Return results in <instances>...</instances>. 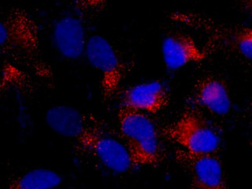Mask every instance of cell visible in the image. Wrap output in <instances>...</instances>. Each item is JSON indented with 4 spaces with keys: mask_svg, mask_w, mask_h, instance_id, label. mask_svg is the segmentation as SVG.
Wrapping results in <instances>:
<instances>
[{
    "mask_svg": "<svg viewBox=\"0 0 252 189\" xmlns=\"http://www.w3.org/2000/svg\"><path fill=\"white\" fill-rule=\"evenodd\" d=\"M117 121L133 167H156L161 161L158 133L148 115L121 105Z\"/></svg>",
    "mask_w": 252,
    "mask_h": 189,
    "instance_id": "6da1fadb",
    "label": "cell"
},
{
    "mask_svg": "<svg viewBox=\"0 0 252 189\" xmlns=\"http://www.w3.org/2000/svg\"><path fill=\"white\" fill-rule=\"evenodd\" d=\"M2 55L16 61L33 63L40 60V34L36 20L26 9L13 7L0 22Z\"/></svg>",
    "mask_w": 252,
    "mask_h": 189,
    "instance_id": "7a4b0ae2",
    "label": "cell"
},
{
    "mask_svg": "<svg viewBox=\"0 0 252 189\" xmlns=\"http://www.w3.org/2000/svg\"><path fill=\"white\" fill-rule=\"evenodd\" d=\"M164 134L182 149L192 153H217L221 144L218 131L192 112H186L167 126Z\"/></svg>",
    "mask_w": 252,
    "mask_h": 189,
    "instance_id": "3957f363",
    "label": "cell"
},
{
    "mask_svg": "<svg viewBox=\"0 0 252 189\" xmlns=\"http://www.w3.org/2000/svg\"><path fill=\"white\" fill-rule=\"evenodd\" d=\"M86 59L99 74L101 94L105 102H110L119 91L125 68L117 51L106 37L94 35L87 40Z\"/></svg>",
    "mask_w": 252,
    "mask_h": 189,
    "instance_id": "277c9868",
    "label": "cell"
},
{
    "mask_svg": "<svg viewBox=\"0 0 252 189\" xmlns=\"http://www.w3.org/2000/svg\"><path fill=\"white\" fill-rule=\"evenodd\" d=\"M77 142L110 171L124 174L133 167L130 153L125 144L94 126L89 124Z\"/></svg>",
    "mask_w": 252,
    "mask_h": 189,
    "instance_id": "5b68a950",
    "label": "cell"
},
{
    "mask_svg": "<svg viewBox=\"0 0 252 189\" xmlns=\"http://www.w3.org/2000/svg\"><path fill=\"white\" fill-rule=\"evenodd\" d=\"M176 156L179 164L188 174L192 189L227 188L223 164L217 154L192 153L181 148Z\"/></svg>",
    "mask_w": 252,
    "mask_h": 189,
    "instance_id": "8992f818",
    "label": "cell"
},
{
    "mask_svg": "<svg viewBox=\"0 0 252 189\" xmlns=\"http://www.w3.org/2000/svg\"><path fill=\"white\" fill-rule=\"evenodd\" d=\"M170 90L161 81L130 86L123 93L121 105L149 114L162 111L170 102Z\"/></svg>",
    "mask_w": 252,
    "mask_h": 189,
    "instance_id": "52a82bcc",
    "label": "cell"
},
{
    "mask_svg": "<svg viewBox=\"0 0 252 189\" xmlns=\"http://www.w3.org/2000/svg\"><path fill=\"white\" fill-rule=\"evenodd\" d=\"M161 55L167 68L176 71L207 59V52L192 36L176 32L167 35L161 43Z\"/></svg>",
    "mask_w": 252,
    "mask_h": 189,
    "instance_id": "ba28073f",
    "label": "cell"
},
{
    "mask_svg": "<svg viewBox=\"0 0 252 189\" xmlns=\"http://www.w3.org/2000/svg\"><path fill=\"white\" fill-rule=\"evenodd\" d=\"M53 40L56 49L64 59L77 60L84 55L87 40L80 19L64 16L54 26Z\"/></svg>",
    "mask_w": 252,
    "mask_h": 189,
    "instance_id": "9c48e42d",
    "label": "cell"
},
{
    "mask_svg": "<svg viewBox=\"0 0 252 189\" xmlns=\"http://www.w3.org/2000/svg\"><path fill=\"white\" fill-rule=\"evenodd\" d=\"M44 120L48 127L65 138L78 140L89 124L85 115L73 106L56 105L46 112Z\"/></svg>",
    "mask_w": 252,
    "mask_h": 189,
    "instance_id": "30bf717a",
    "label": "cell"
},
{
    "mask_svg": "<svg viewBox=\"0 0 252 189\" xmlns=\"http://www.w3.org/2000/svg\"><path fill=\"white\" fill-rule=\"evenodd\" d=\"M195 97L203 107L220 117L227 116L232 109L227 85L215 76L205 77L198 83Z\"/></svg>",
    "mask_w": 252,
    "mask_h": 189,
    "instance_id": "8fae6325",
    "label": "cell"
},
{
    "mask_svg": "<svg viewBox=\"0 0 252 189\" xmlns=\"http://www.w3.org/2000/svg\"><path fill=\"white\" fill-rule=\"evenodd\" d=\"M63 182L62 175L54 170L38 167L13 178L8 188L13 189H53Z\"/></svg>",
    "mask_w": 252,
    "mask_h": 189,
    "instance_id": "7c38bea8",
    "label": "cell"
},
{
    "mask_svg": "<svg viewBox=\"0 0 252 189\" xmlns=\"http://www.w3.org/2000/svg\"><path fill=\"white\" fill-rule=\"evenodd\" d=\"M233 42L238 52L252 62V28L238 30L233 36Z\"/></svg>",
    "mask_w": 252,
    "mask_h": 189,
    "instance_id": "4fadbf2b",
    "label": "cell"
},
{
    "mask_svg": "<svg viewBox=\"0 0 252 189\" xmlns=\"http://www.w3.org/2000/svg\"><path fill=\"white\" fill-rule=\"evenodd\" d=\"M241 2L245 9L252 14V0H241Z\"/></svg>",
    "mask_w": 252,
    "mask_h": 189,
    "instance_id": "5bb4252c",
    "label": "cell"
}]
</instances>
